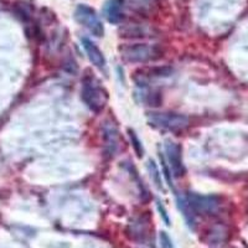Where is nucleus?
Instances as JSON below:
<instances>
[{
    "label": "nucleus",
    "mask_w": 248,
    "mask_h": 248,
    "mask_svg": "<svg viewBox=\"0 0 248 248\" xmlns=\"http://www.w3.org/2000/svg\"><path fill=\"white\" fill-rule=\"evenodd\" d=\"M148 122L150 125L170 132H179L189 127V118L185 114L176 112L148 113Z\"/></svg>",
    "instance_id": "3"
},
{
    "label": "nucleus",
    "mask_w": 248,
    "mask_h": 248,
    "mask_svg": "<svg viewBox=\"0 0 248 248\" xmlns=\"http://www.w3.org/2000/svg\"><path fill=\"white\" fill-rule=\"evenodd\" d=\"M82 46H83V48H85L86 54H87L90 61L92 62V65H94L98 68L105 67L106 65L105 55H103V52L99 50V47L96 45V44L92 43L91 40L86 39L85 37V39H82Z\"/></svg>",
    "instance_id": "7"
},
{
    "label": "nucleus",
    "mask_w": 248,
    "mask_h": 248,
    "mask_svg": "<svg viewBox=\"0 0 248 248\" xmlns=\"http://www.w3.org/2000/svg\"><path fill=\"white\" fill-rule=\"evenodd\" d=\"M165 153H167V160L169 163L170 172H172V176L181 178L185 174L181 147L175 141H168L165 144Z\"/></svg>",
    "instance_id": "6"
},
{
    "label": "nucleus",
    "mask_w": 248,
    "mask_h": 248,
    "mask_svg": "<svg viewBox=\"0 0 248 248\" xmlns=\"http://www.w3.org/2000/svg\"><path fill=\"white\" fill-rule=\"evenodd\" d=\"M156 203H158V205H156V206H158V210H159V212H160V216H161V217H163V220H164V221H165V223H167V225H168V226H169V225H170V220H169V216H168L167 211H165V209H164V206H163V205H161V203H160V202H159V201H158V202H156Z\"/></svg>",
    "instance_id": "13"
},
{
    "label": "nucleus",
    "mask_w": 248,
    "mask_h": 248,
    "mask_svg": "<svg viewBox=\"0 0 248 248\" xmlns=\"http://www.w3.org/2000/svg\"><path fill=\"white\" fill-rule=\"evenodd\" d=\"M159 241H160L161 248H175L171 238H170L169 234H168L165 231L160 232V234H159Z\"/></svg>",
    "instance_id": "12"
},
{
    "label": "nucleus",
    "mask_w": 248,
    "mask_h": 248,
    "mask_svg": "<svg viewBox=\"0 0 248 248\" xmlns=\"http://www.w3.org/2000/svg\"><path fill=\"white\" fill-rule=\"evenodd\" d=\"M119 50L122 59L132 63H147L163 56V51L158 46L149 44H129L122 46Z\"/></svg>",
    "instance_id": "2"
},
{
    "label": "nucleus",
    "mask_w": 248,
    "mask_h": 248,
    "mask_svg": "<svg viewBox=\"0 0 248 248\" xmlns=\"http://www.w3.org/2000/svg\"><path fill=\"white\" fill-rule=\"evenodd\" d=\"M117 130L112 127L106 130V147L108 148L109 154H114L116 149L118 148V140H117Z\"/></svg>",
    "instance_id": "9"
},
{
    "label": "nucleus",
    "mask_w": 248,
    "mask_h": 248,
    "mask_svg": "<svg viewBox=\"0 0 248 248\" xmlns=\"http://www.w3.org/2000/svg\"><path fill=\"white\" fill-rule=\"evenodd\" d=\"M185 199L194 215H212L220 207V200L216 196L190 192L189 195H186Z\"/></svg>",
    "instance_id": "5"
},
{
    "label": "nucleus",
    "mask_w": 248,
    "mask_h": 248,
    "mask_svg": "<svg viewBox=\"0 0 248 248\" xmlns=\"http://www.w3.org/2000/svg\"><path fill=\"white\" fill-rule=\"evenodd\" d=\"M148 169H149L150 176H152V179L154 180L155 185L158 186V189H163V185H161L160 180V174H159V170L158 168H156V165H155L154 161L149 160V163H148Z\"/></svg>",
    "instance_id": "10"
},
{
    "label": "nucleus",
    "mask_w": 248,
    "mask_h": 248,
    "mask_svg": "<svg viewBox=\"0 0 248 248\" xmlns=\"http://www.w3.org/2000/svg\"><path fill=\"white\" fill-rule=\"evenodd\" d=\"M75 19L79 25L87 29L91 34L97 37H102L105 34V28L96 10L86 4H81L75 10Z\"/></svg>",
    "instance_id": "4"
},
{
    "label": "nucleus",
    "mask_w": 248,
    "mask_h": 248,
    "mask_svg": "<svg viewBox=\"0 0 248 248\" xmlns=\"http://www.w3.org/2000/svg\"><path fill=\"white\" fill-rule=\"evenodd\" d=\"M81 98L93 112H101L108 101V93L93 77H85L82 82Z\"/></svg>",
    "instance_id": "1"
},
{
    "label": "nucleus",
    "mask_w": 248,
    "mask_h": 248,
    "mask_svg": "<svg viewBox=\"0 0 248 248\" xmlns=\"http://www.w3.org/2000/svg\"><path fill=\"white\" fill-rule=\"evenodd\" d=\"M105 15L110 24H119L123 20V0H108L105 6Z\"/></svg>",
    "instance_id": "8"
},
{
    "label": "nucleus",
    "mask_w": 248,
    "mask_h": 248,
    "mask_svg": "<svg viewBox=\"0 0 248 248\" xmlns=\"http://www.w3.org/2000/svg\"><path fill=\"white\" fill-rule=\"evenodd\" d=\"M129 137H130V141H132L133 147H134V150L137 152L138 156H141V155H143V147H141V143L140 140H139V138L136 136V133L130 129H129Z\"/></svg>",
    "instance_id": "11"
}]
</instances>
